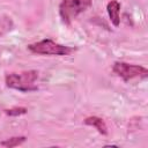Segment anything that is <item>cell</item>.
I'll return each instance as SVG.
<instances>
[{"instance_id":"cell-1","label":"cell","mask_w":148,"mask_h":148,"mask_svg":"<svg viewBox=\"0 0 148 148\" xmlns=\"http://www.w3.org/2000/svg\"><path fill=\"white\" fill-rule=\"evenodd\" d=\"M6 86L8 88L28 92L37 90L36 81L38 80L37 71H24L20 73H10L6 75Z\"/></svg>"},{"instance_id":"cell-2","label":"cell","mask_w":148,"mask_h":148,"mask_svg":"<svg viewBox=\"0 0 148 148\" xmlns=\"http://www.w3.org/2000/svg\"><path fill=\"white\" fill-rule=\"evenodd\" d=\"M28 49L32 53L44 54V56H69L76 50L75 47L58 44L51 39H43L36 43H32L28 45Z\"/></svg>"},{"instance_id":"cell-3","label":"cell","mask_w":148,"mask_h":148,"mask_svg":"<svg viewBox=\"0 0 148 148\" xmlns=\"http://www.w3.org/2000/svg\"><path fill=\"white\" fill-rule=\"evenodd\" d=\"M91 6V0H61L59 5V14L64 23L69 24L77 15L87 10Z\"/></svg>"},{"instance_id":"cell-4","label":"cell","mask_w":148,"mask_h":148,"mask_svg":"<svg viewBox=\"0 0 148 148\" xmlns=\"http://www.w3.org/2000/svg\"><path fill=\"white\" fill-rule=\"evenodd\" d=\"M112 71L121 77L124 81H130L133 79H146L148 75L147 68L139 66V65H132L123 61H116L113 64Z\"/></svg>"},{"instance_id":"cell-5","label":"cell","mask_w":148,"mask_h":148,"mask_svg":"<svg viewBox=\"0 0 148 148\" xmlns=\"http://www.w3.org/2000/svg\"><path fill=\"white\" fill-rule=\"evenodd\" d=\"M106 12L109 14L110 21L114 27H118L120 23V3L117 0H111L106 5Z\"/></svg>"},{"instance_id":"cell-6","label":"cell","mask_w":148,"mask_h":148,"mask_svg":"<svg viewBox=\"0 0 148 148\" xmlns=\"http://www.w3.org/2000/svg\"><path fill=\"white\" fill-rule=\"evenodd\" d=\"M84 124L86 125H89V126H92L94 128L97 130L98 133H101L103 135H106L108 134V126H106L105 121L102 118H99V117H96V116L87 117L84 119Z\"/></svg>"},{"instance_id":"cell-7","label":"cell","mask_w":148,"mask_h":148,"mask_svg":"<svg viewBox=\"0 0 148 148\" xmlns=\"http://www.w3.org/2000/svg\"><path fill=\"white\" fill-rule=\"evenodd\" d=\"M24 141H25V136H13V138H9V139L2 141L1 146L7 147V148H12V147H16V146L22 145Z\"/></svg>"},{"instance_id":"cell-8","label":"cell","mask_w":148,"mask_h":148,"mask_svg":"<svg viewBox=\"0 0 148 148\" xmlns=\"http://www.w3.org/2000/svg\"><path fill=\"white\" fill-rule=\"evenodd\" d=\"M27 111H28V110H27L25 108H23V106H15V108L5 110V113H6L7 116H10V117H18V116L25 114Z\"/></svg>"}]
</instances>
